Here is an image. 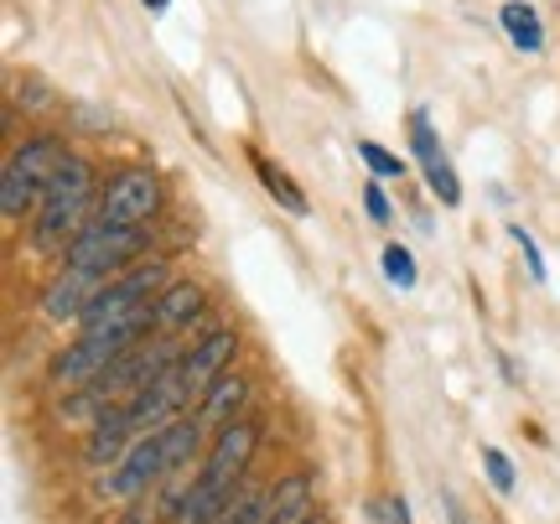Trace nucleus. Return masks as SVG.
Wrapping results in <instances>:
<instances>
[{
    "instance_id": "obj_1",
    "label": "nucleus",
    "mask_w": 560,
    "mask_h": 524,
    "mask_svg": "<svg viewBox=\"0 0 560 524\" xmlns=\"http://www.w3.org/2000/svg\"><path fill=\"white\" fill-rule=\"evenodd\" d=\"M151 327H156V312H140L130 323L100 327V333H79V343H68L58 359H52V380H58L62 389H94L125 353H136V348L151 338Z\"/></svg>"
},
{
    "instance_id": "obj_2",
    "label": "nucleus",
    "mask_w": 560,
    "mask_h": 524,
    "mask_svg": "<svg viewBox=\"0 0 560 524\" xmlns=\"http://www.w3.org/2000/svg\"><path fill=\"white\" fill-rule=\"evenodd\" d=\"M73 151L58 141V136H32L21 141L11 156H5V172H0V213L5 219H21V213H37L47 187L58 177V166L68 162Z\"/></svg>"
},
{
    "instance_id": "obj_3",
    "label": "nucleus",
    "mask_w": 560,
    "mask_h": 524,
    "mask_svg": "<svg viewBox=\"0 0 560 524\" xmlns=\"http://www.w3.org/2000/svg\"><path fill=\"white\" fill-rule=\"evenodd\" d=\"M172 286V270H166V260H140L136 270H125V276H115V281H104V291L89 302V312H83V333H100V327H115V323H130V317H140V312H151L156 306V296Z\"/></svg>"
},
{
    "instance_id": "obj_4",
    "label": "nucleus",
    "mask_w": 560,
    "mask_h": 524,
    "mask_svg": "<svg viewBox=\"0 0 560 524\" xmlns=\"http://www.w3.org/2000/svg\"><path fill=\"white\" fill-rule=\"evenodd\" d=\"M145 244H151L145 229H125V223L94 219L79 240L68 244L62 265H68V270H83V276H100V281H115V276H125V270H136V265L145 260Z\"/></svg>"
},
{
    "instance_id": "obj_5",
    "label": "nucleus",
    "mask_w": 560,
    "mask_h": 524,
    "mask_svg": "<svg viewBox=\"0 0 560 524\" xmlns=\"http://www.w3.org/2000/svg\"><path fill=\"white\" fill-rule=\"evenodd\" d=\"M161 213V177L151 166H125L104 182L100 193V219L125 223V229H145Z\"/></svg>"
},
{
    "instance_id": "obj_6",
    "label": "nucleus",
    "mask_w": 560,
    "mask_h": 524,
    "mask_svg": "<svg viewBox=\"0 0 560 524\" xmlns=\"http://www.w3.org/2000/svg\"><path fill=\"white\" fill-rule=\"evenodd\" d=\"M255 452H260V421L255 416H240L234 426H223L213 446H208V457H202V484L223 488V493H240L244 488V473L255 463Z\"/></svg>"
},
{
    "instance_id": "obj_7",
    "label": "nucleus",
    "mask_w": 560,
    "mask_h": 524,
    "mask_svg": "<svg viewBox=\"0 0 560 524\" xmlns=\"http://www.w3.org/2000/svg\"><path fill=\"white\" fill-rule=\"evenodd\" d=\"M234 359H240V327H208V333H202L198 343L187 348L182 363H177L187 395H198L202 400L223 374H234Z\"/></svg>"
},
{
    "instance_id": "obj_8",
    "label": "nucleus",
    "mask_w": 560,
    "mask_h": 524,
    "mask_svg": "<svg viewBox=\"0 0 560 524\" xmlns=\"http://www.w3.org/2000/svg\"><path fill=\"white\" fill-rule=\"evenodd\" d=\"M166 473H172V467H166L161 436H136V446L125 452V463L109 467L104 493H115V499H140V493H151V488H156Z\"/></svg>"
},
{
    "instance_id": "obj_9",
    "label": "nucleus",
    "mask_w": 560,
    "mask_h": 524,
    "mask_svg": "<svg viewBox=\"0 0 560 524\" xmlns=\"http://www.w3.org/2000/svg\"><path fill=\"white\" fill-rule=\"evenodd\" d=\"M187 400H192V395H187L182 374L172 369L166 380L145 384L140 395H130V400H125V416H130V426H136V436H156V431H166V426L177 421V410Z\"/></svg>"
},
{
    "instance_id": "obj_10",
    "label": "nucleus",
    "mask_w": 560,
    "mask_h": 524,
    "mask_svg": "<svg viewBox=\"0 0 560 524\" xmlns=\"http://www.w3.org/2000/svg\"><path fill=\"white\" fill-rule=\"evenodd\" d=\"M265 520L270 524H306L317 520V478L312 473H285L265 488Z\"/></svg>"
},
{
    "instance_id": "obj_11",
    "label": "nucleus",
    "mask_w": 560,
    "mask_h": 524,
    "mask_svg": "<svg viewBox=\"0 0 560 524\" xmlns=\"http://www.w3.org/2000/svg\"><path fill=\"white\" fill-rule=\"evenodd\" d=\"M104 291L100 276H83V270H68L62 265L58 276H52V286L42 291V312L52 317V323H83V312H89V302Z\"/></svg>"
},
{
    "instance_id": "obj_12",
    "label": "nucleus",
    "mask_w": 560,
    "mask_h": 524,
    "mask_svg": "<svg viewBox=\"0 0 560 524\" xmlns=\"http://www.w3.org/2000/svg\"><path fill=\"white\" fill-rule=\"evenodd\" d=\"M151 312H156V333H161V338L187 333V327L208 312V291H202V281H192V276H177V281L156 296V306H151Z\"/></svg>"
},
{
    "instance_id": "obj_13",
    "label": "nucleus",
    "mask_w": 560,
    "mask_h": 524,
    "mask_svg": "<svg viewBox=\"0 0 560 524\" xmlns=\"http://www.w3.org/2000/svg\"><path fill=\"white\" fill-rule=\"evenodd\" d=\"M244 400H249V374H240V369H234V374H223V380L198 400V421L202 426H219V431H223V426L240 421Z\"/></svg>"
},
{
    "instance_id": "obj_14",
    "label": "nucleus",
    "mask_w": 560,
    "mask_h": 524,
    "mask_svg": "<svg viewBox=\"0 0 560 524\" xmlns=\"http://www.w3.org/2000/svg\"><path fill=\"white\" fill-rule=\"evenodd\" d=\"M503 32H509V42L520 47V53H540L545 47V26H540V11L529 5V0H509L499 11Z\"/></svg>"
},
{
    "instance_id": "obj_15",
    "label": "nucleus",
    "mask_w": 560,
    "mask_h": 524,
    "mask_svg": "<svg viewBox=\"0 0 560 524\" xmlns=\"http://www.w3.org/2000/svg\"><path fill=\"white\" fill-rule=\"evenodd\" d=\"M161 436V452H166V467L177 473V467L192 463V452H202V421L198 416H177V421L156 431Z\"/></svg>"
},
{
    "instance_id": "obj_16",
    "label": "nucleus",
    "mask_w": 560,
    "mask_h": 524,
    "mask_svg": "<svg viewBox=\"0 0 560 524\" xmlns=\"http://www.w3.org/2000/svg\"><path fill=\"white\" fill-rule=\"evenodd\" d=\"M249 162H255V177L265 182V193H270V198L280 202V208H285V213H306V208H312V202H306V193H301L296 182L285 177V172H280L276 162H270V156H260V151H249Z\"/></svg>"
},
{
    "instance_id": "obj_17",
    "label": "nucleus",
    "mask_w": 560,
    "mask_h": 524,
    "mask_svg": "<svg viewBox=\"0 0 560 524\" xmlns=\"http://www.w3.org/2000/svg\"><path fill=\"white\" fill-rule=\"evenodd\" d=\"M425 182H431V193L441 198V208H462V182L457 172H452V162H446V151H436V156H425Z\"/></svg>"
},
{
    "instance_id": "obj_18",
    "label": "nucleus",
    "mask_w": 560,
    "mask_h": 524,
    "mask_svg": "<svg viewBox=\"0 0 560 524\" xmlns=\"http://www.w3.org/2000/svg\"><path fill=\"white\" fill-rule=\"evenodd\" d=\"M380 265H384V276H389V286H400V291H410L416 286V255L405 249V244H384V255H380Z\"/></svg>"
},
{
    "instance_id": "obj_19",
    "label": "nucleus",
    "mask_w": 560,
    "mask_h": 524,
    "mask_svg": "<svg viewBox=\"0 0 560 524\" xmlns=\"http://www.w3.org/2000/svg\"><path fill=\"white\" fill-rule=\"evenodd\" d=\"M359 156L369 162V172L374 177H405V162L389 151V145H380V141H359Z\"/></svg>"
},
{
    "instance_id": "obj_20",
    "label": "nucleus",
    "mask_w": 560,
    "mask_h": 524,
    "mask_svg": "<svg viewBox=\"0 0 560 524\" xmlns=\"http://www.w3.org/2000/svg\"><path fill=\"white\" fill-rule=\"evenodd\" d=\"M482 473H488L493 493H514V463L503 457L499 446H482Z\"/></svg>"
},
{
    "instance_id": "obj_21",
    "label": "nucleus",
    "mask_w": 560,
    "mask_h": 524,
    "mask_svg": "<svg viewBox=\"0 0 560 524\" xmlns=\"http://www.w3.org/2000/svg\"><path fill=\"white\" fill-rule=\"evenodd\" d=\"M410 151H416V162H425V156H436V151H441L425 109H410Z\"/></svg>"
},
{
    "instance_id": "obj_22",
    "label": "nucleus",
    "mask_w": 560,
    "mask_h": 524,
    "mask_svg": "<svg viewBox=\"0 0 560 524\" xmlns=\"http://www.w3.org/2000/svg\"><path fill=\"white\" fill-rule=\"evenodd\" d=\"M369 524H410V504L400 493H380V499H369Z\"/></svg>"
},
{
    "instance_id": "obj_23",
    "label": "nucleus",
    "mask_w": 560,
    "mask_h": 524,
    "mask_svg": "<svg viewBox=\"0 0 560 524\" xmlns=\"http://www.w3.org/2000/svg\"><path fill=\"white\" fill-rule=\"evenodd\" d=\"M509 234H514V244H520V255H524V265H529L535 286H545V276H550V270H545V255H540V244H535V234H524L520 223H514Z\"/></svg>"
},
{
    "instance_id": "obj_24",
    "label": "nucleus",
    "mask_w": 560,
    "mask_h": 524,
    "mask_svg": "<svg viewBox=\"0 0 560 524\" xmlns=\"http://www.w3.org/2000/svg\"><path fill=\"white\" fill-rule=\"evenodd\" d=\"M363 208H369V219H374V223H389V213H395L380 182H369V187H363Z\"/></svg>"
},
{
    "instance_id": "obj_25",
    "label": "nucleus",
    "mask_w": 560,
    "mask_h": 524,
    "mask_svg": "<svg viewBox=\"0 0 560 524\" xmlns=\"http://www.w3.org/2000/svg\"><path fill=\"white\" fill-rule=\"evenodd\" d=\"M446 514H452V524H467V514H462V509L452 504V499H446Z\"/></svg>"
},
{
    "instance_id": "obj_26",
    "label": "nucleus",
    "mask_w": 560,
    "mask_h": 524,
    "mask_svg": "<svg viewBox=\"0 0 560 524\" xmlns=\"http://www.w3.org/2000/svg\"><path fill=\"white\" fill-rule=\"evenodd\" d=\"M140 5H145V11H166L172 0H140Z\"/></svg>"
},
{
    "instance_id": "obj_27",
    "label": "nucleus",
    "mask_w": 560,
    "mask_h": 524,
    "mask_svg": "<svg viewBox=\"0 0 560 524\" xmlns=\"http://www.w3.org/2000/svg\"><path fill=\"white\" fill-rule=\"evenodd\" d=\"M306 524H332V520H327V514H317V520H306Z\"/></svg>"
}]
</instances>
